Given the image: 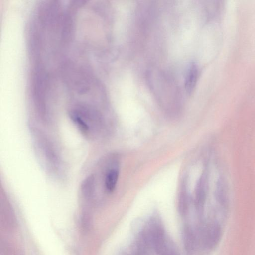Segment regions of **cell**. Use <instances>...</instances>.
<instances>
[{"label": "cell", "mask_w": 255, "mask_h": 255, "mask_svg": "<svg viewBox=\"0 0 255 255\" xmlns=\"http://www.w3.org/2000/svg\"><path fill=\"white\" fill-rule=\"evenodd\" d=\"M70 117L82 132L88 133L90 129L89 126L79 115L76 112H71Z\"/></svg>", "instance_id": "6"}, {"label": "cell", "mask_w": 255, "mask_h": 255, "mask_svg": "<svg viewBox=\"0 0 255 255\" xmlns=\"http://www.w3.org/2000/svg\"><path fill=\"white\" fill-rule=\"evenodd\" d=\"M134 255H146V253L136 249Z\"/></svg>", "instance_id": "7"}, {"label": "cell", "mask_w": 255, "mask_h": 255, "mask_svg": "<svg viewBox=\"0 0 255 255\" xmlns=\"http://www.w3.org/2000/svg\"><path fill=\"white\" fill-rule=\"evenodd\" d=\"M119 177V172L112 169L107 173L105 179V187L110 192L113 191L116 186Z\"/></svg>", "instance_id": "4"}, {"label": "cell", "mask_w": 255, "mask_h": 255, "mask_svg": "<svg viewBox=\"0 0 255 255\" xmlns=\"http://www.w3.org/2000/svg\"><path fill=\"white\" fill-rule=\"evenodd\" d=\"M94 190V178L93 175L87 177L81 184V191L83 195L87 198L91 197Z\"/></svg>", "instance_id": "5"}, {"label": "cell", "mask_w": 255, "mask_h": 255, "mask_svg": "<svg viewBox=\"0 0 255 255\" xmlns=\"http://www.w3.org/2000/svg\"><path fill=\"white\" fill-rule=\"evenodd\" d=\"M152 249L157 255H179L175 245L166 235L154 243Z\"/></svg>", "instance_id": "1"}, {"label": "cell", "mask_w": 255, "mask_h": 255, "mask_svg": "<svg viewBox=\"0 0 255 255\" xmlns=\"http://www.w3.org/2000/svg\"><path fill=\"white\" fill-rule=\"evenodd\" d=\"M182 241L187 253L190 255L195 247V236L191 227L185 225L182 230Z\"/></svg>", "instance_id": "2"}, {"label": "cell", "mask_w": 255, "mask_h": 255, "mask_svg": "<svg viewBox=\"0 0 255 255\" xmlns=\"http://www.w3.org/2000/svg\"><path fill=\"white\" fill-rule=\"evenodd\" d=\"M198 74V67L195 63L190 65L185 78V87L187 92H191L197 81Z\"/></svg>", "instance_id": "3"}]
</instances>
